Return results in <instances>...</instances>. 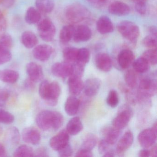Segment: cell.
I'll use <instances>...</instances> for the list:
<instances>
[{
	"mask_svg": "<svg viewBox=\"0 0 157 157\" xmlns=\"http://www.w3.org/2000/svg\"><path fill=\"white\" fill-rule=\"evenodd\" d=\"M64 120L63 116L59 112L45 110L38 113L36 121L42 130L56 131L62 126Z\"/></svg>",
	"mask_w": 157,
	"mask_h": 157,
	"instance_id": "cell-1",
	"label": "cell"
},
{
	"mask_svg": "<svg viewBox=\"0 0 157 157\" xmlns=\"http://www.w3.org/2000/svg\"><path fill=\"white\" fill-rule=\"evenodd\" d=\"M65 18L71 24H77L88 20L90 13L88 9L79 3H73L68 6L65 11Z\"/></svg>",
	"mask_w": 157,
	"mask_h": 157,
	"instance_id": "cell-2",
	"label": "cell"
},
{
	"mask_svg": "<svg viewBox=\"0 0 157 157\" xmlns=\"http://www.w3.org/2000/svg\"><path fill=\"white\" fill-rule=\"evenodd\" d=\"M117 31L123 37L133 44H135L140 34L139 27L130 21L120 22L117 26Z\"/></svg>",
	"mask_w": 157,
	"mask_h": 157,
	"instance_id": "cell-3",
	"label": "cell"
},
{
	"mask_svg": "<svg viewBox=\"0 0 157 157\" xmlns=\"http://www.w3.org/2000/svg\"><path fill=\"white\" fill-rule=\"evenodd\" d=\"M37 30L40 37L45 42L53 41L56 35V26L48 18H45L39 21L37 24Z\"/></svg>",
	"mask_w": 157,
	"mask_h": 157,
	"instance_id": "cell-4",
	"label": "cell"
},
{
	"mask_svg": "<svg viewBox=\"0 0 157 157\" xmlns=\"http://www.w3.org/2000/svg\"><path fill=\"white\" fill-rule=\"evenodd\" d=\"M157 123L155 122L151 128L144 129L139 134L138 140L142 147L147 148L154 145L157 140Z\"/></svg>",
	"mask_w": 157,
	"mask_h": 157,
	"instance_id": "cell-5",
	"label": "cell"
},
{
	"mask_svg": "<svg viewBox=\"0 0 157 157\" xmlns=\"http://www.w3.org/2000/svg\"><path fill=\"white\" fill-rule=\"evenodd\" d=\"M132 115V111L129 106L124 105L119 110L117 115L112 122L113 126L117 129H124L127 126Z\"/></svg>",
	"mask_w": 157,
	"mask_h": 157,
	"instance_id": "cell-6",
	"label": "cell"
},
{
	"mask_svg": "<svg viewBox=\"0 0 157 157\" xmlns=\"http://www.w3.org/2000/svg\"><path fill=\"white\" fill-rule=\"evenodd\" d=\"M73 71V64L66 61L57 62L51 67V72L54 76L63 79L70 77Z\"/></svg>",
	"mask_w": 157,
	"mask_h": 157,
	"instance_id": "cell-7",
	"label": "cell"
},
{
	"mask_svg": "<svg viewBox=\"0 0 157 157\" xmlns=\"http://www.w3.org/2000/svg\"><path fill=\"white\" fill-rule=\"evenodd\" d=\"M140 97L147 98L155 94L157 92V82L150 78L142 79L139 85Z\"/></svg>",
	"mask_w": 157,
	"mask_h": 157,
	"instance_id": "cell-8",
	"label": "cell"
},
{
	"mask_svg": "<svg viewBox=\"0 0 157 157\" xmlns=\"http://www.w3.org/2000/svg\"><path fill=\"white\" fill-rule=\"evenodd\" d=\"M61 93V88L58 82L53 81L49 83V88L45 101L50 106H56L58 102Z\"/></svg>",
	"mask_w": 157,
	"mask_h": 157,
	"instance_id": "cell-9",
	"label": "cell"
},
{
	"mask_svg": "<svg viewBox=\"0 0 157 157\" xmlns=\"http://www.w3.org/2000/svg\"><path fill=\"white\" fill-rule=\"evenodd\" d=\"M69 135L66 130H62L50 139L49 145L55 151L59 150L69 144Z\"/></svg>",
	"mask_w": 157,
	"mask_h": 157,
	"instance_id": "cell-10",
	"label": "cell"
},
{
	"mask_svg": "<svg viewBox=\"0 0 157 157\" xmlns=\"http://www.w3.org/2000/svg\"><path fill=\"white\" fill-rule=\"evenodd\" d=\"M54 52V49L51 46L41 44L36 46L33 51V55L36 59L41 61L48 60Z\"/></svg>",
	"mask_w": 157,
	"mask_h": 157,
	"instance_id": "cell-11",
	"label": "cell"
},
{
	"mask_svg": "<svg viewBox=\"0 0 157 157\" xmlns=\"http://www.w3.org/2000/svg\"><path fill=\"white\" fill-rule=\"evenodd\" d=\"M134 142V136L130 131H127L122 136L117 143L116 151L118 155L121 156L125 153L133 144Z\"/></svg>",
	"mask_w": 157,
	"mask_h": 157,
	"instance_id": "cell-12",
	"label": "cell"
},
{
	"mask_svg": "<svg viewBox=\"0 0 157 157\" xmlns=\"http://www.w3.org/2000/svg\"><path fill=\"white\" fill-rule=\"evenodd\" d=\"M92 31L90 27L84 25L75 26L73 40L76 43H82L89 41L92 37Z\"/></svg>",
	"mask_w": 157,
	"mask_h": 157,
	"instance_id": "cell-13",
	"label": "cell"
},
{
	"mask_svg": "<svg viewBox=\"0 0 157 157\" xmlns=\"http://www.w3.org/2000/svg\"><path fill=\"white\" fill-rule=\"evenodd\" d=\"M135 60L134 53L130 49H124L119 53L117 62L119 67L123 69L128 68Z\"/></svg>",
	"mask_w": 157,
	"mask_h": 157,
	"instance_id": "cell-14",
	"label": "cell"
},
{
	"mask_svg": "<svg viewBox=\"0 0 157 157\" xmlns=\"http://www.w3.org/2000/svg\"><path fill=\"white\" fill-rule=\"evenodd\" d=\"M22 137L25 142L33 145H38L41 140L39 131L33 127L25 128L22 133Z\"/></svg>",
	"mask_w": 157,
	"mask_h": 157,
	"instance_id": "cell-15",
	"label": "cell"
},
{
	"mask_svg": "<svg viewBox=\"0 0 157 157\" xmlns=\"http://www.w3.org/2000/svg\"><path fill=\"white\" fill-rule=\"evenodd\" d=\"M95 63L97 68L104 72H109L112 68V61L108 54L98 53L95 58Z\"/></svg>",
	"mask_w": 157,
	"mask_h": 157,
	"instance_id": "cell-16",
	"label": "cell"
},
{
	"mask_svg": "<svg viewBox=\"0 0 157 157\" xmlns=\"http://www.w3.org/2000/svg\"><path fill=\"white\" fill-rule=\"evenodd\" d=\"M101 86V81L96 78L88 79L83 84L84 94L88 97H93L98 94Z\"/></svg>",
	"mask_w": 157,
	"mask_h": 157,
	"instance_id": "cell-17",
	"label": "cell"
},
{
	"mask_svg": "<svg viewBox=\"0 0 157 157\" xmlns=\"http://www.w3.org/2000/svg\"><path fill=\"white\" fill-rule=\"evenodd\" d=\"M26 72L29 78L34 82L40 81L44 78V72L42 67L35 62H31L26 66Z\"/></svg>",
	"mask_w": 157,
	"mask_h": 157,
	"instance_id": "cell-18",
	"label": "cell"
},
{
	"mask_svg": "<svg viewBox=\"0 0 157 157\" xmlns=\"http://www.w3.org/2000/svg\"><path fill=\"white\" fill-rule=\"evenodd\" d=\"M108 10L111 14L116 16H126L130 12L129 6L124 2L120 1L112 2L108 7Z\"/></svg>",
	"mask_w": 157,
	"mask_h": 157,
	"instance_id": "cell-19",
	"label": "cell"
},
{
	"mask_svg": "<svg viewBox=\"0 0 157 157\" xmlns=\"http://www.w3.org/2000/svg\"><path fill=\"white\" fill-rule=\"evenodd\" d=\"M83 83L82 77L72 75L69 77L68 80L69 90L73 96L78 95L83 89Z\"/></svg>",
	"mask_w": 157,
	"mask_h": 157,
	"instance_id": "cell-20",
	"label": "cell"
},
{
	"mask_svg": "<svg viewBox=\"0 0 157 157\" xmlns=\"http://www.w3.org/2000/svg\"><path fill=\"white\" fill-rule=\"evenodd\" d=\"M96 29L101 34H107L113 32V25L109 17L103 15L100 17L97 21Z\"/></svg>",
	"mask_w": 157,
	"mask_h": 157,
	"instance_id": "cell-21",
	"label": "cell"
},
{
	"mask_svg": "<svg viewBox=\"0 0 157 157\" xmlns=\"http://www.w3.org/2000/svg\"><path fill=\"white\" fill-rule=\"evenodd\" d=\"M79 106V100L73 95L67 99L65 104V110L69 116H73L78 113Z\"/></svg>",
	"mask_w": 157,
	"mask_h": 157,
	"instance_id": "cell-22",
	"label": "cell"
},
{
	"mask_svg": "<svg viewBox=\"0 0 157 157\" xmlns=\"http://www.w3.org/2000/svg\"><path fill=\"white\" fill-rule=\"evenodd\" d=\"M120 129H117L113 126L107 128L103 131L104 139L110 145L115 144L119 137L121 131Z\"/></svg>",
	"mask_w": 157,
	"mask_h": 157,
	"instance_id": "cell-23",
	"label": "cell"
},
{
	"mask_svg": "<svg viewBox=\"0 0 157 157\" xmlns=\"http://www.w3.org/2000/svg\"><path fill=\"white\" fill-rule=\"evenodd\" d=\"M21 42L26 48H32L36 46L38 44V39L34 33L27 31L24 32L22 34Z\"/></svg>",
	"mask_w": 157,
	"mask_h": 157,
	"instance_id": "cell-24",
	"label": "cell"
},
{
	"mask_svg": "<svg viewBox=\"0 0 157 157\" xmlns=\"http://www.w3.org/2000/svg\"><path fill=\"white\" fill-rule=\"evenodd\" d=\"M75 26L73 25L64 26L60 30L59 39L62 44H67L73 39Z\"/></svg>",
	"mask_w": 157,
	"mask_h": 157,
	"instance_id": "cell-25",
	"label": "cell"
},
{
	"mask_svg": "<svg viewBox=\"0 0 157 157\" xmlns=\"http://www.w3.org/2000/svg\"><path fill=\"white\" fill-rule=\"evenodd\" d=\"M82 122L78 117H74L70 120L67 125V131L69 134L75 136L83 129Z\"/></svg>",
	"mask_w": 157,
	"mask_h": 157,
	"instance_id": "cell-26",
	"label": "cell"
},
{
	"mask_svg": "<svg viewBox=\"0 0 157 157\" xmlns=\"http://www.w3.org/2000/svg\"><path fill=\"white\" fill-rule=\"evenodd\" d=\"M25 19L28 24H37L41 20V13L36 8L30 7L26 11Z\"/></svg>",
	"mask_w": 157,
	"mask_h": 157,
	"instance_id": "cell-27",
	"label": "cell"
},
{
	"mask_svg": "<svg viewBox=\"0 0 157 157\" xmlns=\"http://www.w3.org/2000/svg\"><path fill=\"white\" fill-rule=\"evenodd\" d=\"M19 74L15 71L10 69L0 70V80L8 83H14L18 80Z\"/></svg>",
	"mask_w": 157,
	"mask_h": 157,
	"instance_id": "cell-28",
	"label": "cell"
},
{
	"mask_svg": "<svg viewBox=\"0 0 157 157\" xmlns=\"http://www.w3.org/2000/svg\"><path fill=\"white\" fill-rule=\"evenodd\" d=\"M35 5L37 10L44 13H50L55 8L53 0H36Z\"/></svg>",
	"mask_w": 157,
	"mask_h": 157,
	"instance_id": "cell-29",
	"label": "cell"
},
{
	"mask_svg": "<svg viewBox=\"0 0 157 157\" xmlns=\"http://www.w3.org/2000/svg\"><path fill=\"white\" fill-rule=\"evenodd\" d=\"M97 143V137L96 135L90 133L84 138L80 149L91 151L96 146Z\"/></svg>",
	"mask_w": 157,
	"mask_h": 157,
	"instance_id": "cell-30",
	"label": "cell"
},
{
	"mask_svg": "<svg viewBox=\"0 0 157 157\" xmlns=\"http://www.w3.org/2000/svg\"><path fill=\"white\" fill-rule=\"evenodd\" d=\"M6 137L8 141L12 145H17L20 142V132L18 128L15 127H11L7 129Z\"/></svg>",
	"mask_w": 157,
	"mask_h": 157,
	"instance_id": "cell-31",
	"label": "cell"
},
{
	"mask_svg": "<svg viewBox=\"0 0 157 157\" xmlns=\"http://www.w3.org/2000/svg\"><path fill=\"white\" fill-rule=\"evenodd\" d=\"M78 49L75 47H68L63 51V56L65 61L69 63H74L77 60Z\"/></svg>",
	"mask_w": 157,
	"mask_h": 157,
	"instance_id": "cell-32",
	"label": "cell"
},
{
	"mask_svg": "<svg viewBox=\"0 0 157 157\" xmlns=\"http://www.w3.org/2000/svg\"><path fill=\"white\" fill-rule=\"evenodd\" d=\"M133 69L136 72L142 73L147 71L149 68V64L142 57L134 60L133 64Z\"/></svg>",
	"mask_w": 157,
	"mask_h": 157,
	"instance_id": "cell-33",
	"label": "cell"
},
{
	"mask_svg": "<svg viewBox=\"0 0 157 157\" xmlns=\"http://www.w3.org/2000/svg\"><path fill=\"white\" fill-rule=\"evenodd\" d=\"M90 53L88 48H85L78 49L76 62L85 66L90 61Z\"/></svg>",
	"mask_w": 157,
	"mask_h": 157,
	"instance_id": "cell-34",
	"label": "cell"
},
{
	"mask_svg": "<svg viewBox=\"0 0 157 157\" xmlns=\"http://www.w3.org/2000/svg\"><path fill=\"white\" fill-rule=\"evenodd\" d=\"M34 151L32 147L27 145H21L18 147L13 153L14 157H34Z\"/></svg>",
	"mask_w": 157,
	"mask_h": 157,
	"instance_id": "cell-35",
	"label": "cell"
},
{
	"mask_svg": "<svg viewBox=\"0 0 157 157\" xmlns=\"http://www.w3.org/2000/svg\"><path fill=\"white\" fill-rule=\"evenodd\" d=\"M136 71L133 70H128L125 73L124 80L127 85L129 88L134 89L137 84V78Z\"/></svg>",
	"mask_w": 157,
	"mask_h": 157,
	"instance_id": "cell-36",
	"label": "cell"
},
{
	"mask_svg": "<svg viewBox=\"0 0 157 157\" xmlns=\"http://www.w3.org/2000/svg\"><path fill=\"white\" fill-rule=\"evenodd\" d=\"M141 57L144 58L150 65L155 66L157 62V51L156 48H149L142 54Z\"/></svg>",
	"mask_w": 157,
	"mask_h": 157,
	"instance_id": "cell-37",
	"label": "cell"
},
{
	"mask_svg": "<svg viewBox=\"0 0 157 157\" xmlns=\"http://www.w3.org/2000/svg\"><path fill=\"white\" fill-rule=\"evenodd\" d=\"M107 104L112 108H115L119 102V96L117 91L112 90L110 91L106 99Z\"/></svg>",
	"mask_w": 157,
	"mask_h": 157,
	"instance_id": "cell-38",
	"label": "cell"
},
{
	"mask_svg": "<svg viewBox=\"0 0 157 157\" xmlns=\"http://www.w3.org/2000/svg\"><path fill=\"white\" fill-rule=\"evenodd\" d=\"M144 46L149 48H156L157 45V36L150 34L144 37L142 40Z\"/></svg>",
	"mask_w": 157,
	"mask_h": 157,
	"instance_id": "cell-39",
	"label": "cell"
},
{
	"mask_svg": "<svg viewBox=\"0 0 157 157\" xmlns=\"http://www.w3.org/2000/svg\"><path fill=\"white\" fill-rule=\"evenodd\" d=\"M13 45V39L8 34L2 33L0 35V46L10 49Z\"/></svg>",
	"mask_w": 157,
	"mask_h": 157,
	"instance_id": "cell-40",
	"label": "cell"
},
{
	"mask_svg": "<svg viewBox=\"0 0 157 157\" xmlns=\"http://www.w3.org/2000/svg\"><path fill=\"white\" fill-rule=\"evenodd\" d=\"M14 117L10 113L2 109H0V123L10 124L14 121Z\"/></svg>",
	"mask_w": 157,
	"mask_h": 157,
	"instance_id": "cell-41",
	"label": "cell"
},
{
	"mask_svg": "<svg viewBox=\"0 0 157 157\" xmlns=\"http://www.w3.org/2000/svg\"><path fill=\"white\" fill-rule=\"evenodd\" d=\"M12 59L10 49L0 46V65L9 62Z\"/></svg>",
	"mask_w": 157,
	"mask_h": 157,
	"instance_id": "cell-42",
	"label": "cell"
},
{
	"mask_svg": "<svg viewBox=\"0 0 157 157\" xmlns=\"http://www.w3.org/2000/svg\"><path fill=\"white\" fill-rule=\"evenodd\" d=\"M50 82L48 81H43L39 86V93L40 97L43 100H44L47 97L48 88H49Z\"/></svg>",
	"mask_w": 157,
	"mask_h": 157,
	"instance_id": "cell-43",
	"label": "cell"
},
{
	"mask_svg": "<svg viewBox=\"0 0 157 157\" xmlns=\"http://www.w3.org/2000/svg\"><path fill=\"white\" fill-rule=\"evenodd\" d=\"M135 2V9L140 15H145L147 12V7L145 1L140 0H134Z\"/></svg>",
	"mask_w": 157,
	"mask_h": 157,
	"instance_id": "cell-44",
	"label": "cell"
},
{
	"mask_svg": "<svg viewBox=\"0 0 157 157\" xmlns=\"http://www.w3.org/2000/svg\"><path fill=\"white\" fill-rule=\"evenodd\" d=\"M58 152L60 157H70L72 155L73 150L71 146L68 144L61 149L58 151Z\"/></svg>",
	"mask_w": 157,
	"mask_h": 157,
	"instance_id": "cell-45",
	"label": "cell"
},
{
	"mask_svg": "<svg viewBox=\"0 0 157 157\" xmlns=\"http://www.w3.org/2000/svg\"><path fill=\"white\" fill-rule=\"evenodd\" d=\"M87 2L95 8H102L104 7L107 2L108 0H85Z\"/></svg>",
	"mask_w": 157,
	"mask_h": 157,
	"instance_id": "cell-46",
	"label": "cell"
},
{
	"mask_svg": "<svg viewBox=\"0 0 157 157\" xmlns=\"http://www.w3.org/2000/svg\"><path fill=\"white\" fill-rule=\"evenodd\" d=\"M7 27V21L5 14L0 10V35L4 33Z\"/></svg>",
	"mask_w": 157,
	"mask_h": 157,
	"instance_id": "cell-47",
	"label": "cell"
},
{
	"mask_svg": "<svg viewBox=\"0 0 157 157\" xmlns=\"http://www.w3.org/2000/svg\"><path fill=\"white\" fill-rule=\"evenodd\" d=\"M110 145L105 140H102L100 141L98 146V150L100 154H104L107 151L109 150Z\"/></svg>",
	"mask_w": 157,
	"mask_h": 157,
	"instance_id": "cell-48",
	"label": "cell"
},
{
	"mask_svg": "<svg viewBox=\"0 0 157 157\" xmlns=\"http://www.w3.org/2000/svg\"><path fill=\"white\" fill-rule=\"evenodd\" d=\"M48 156L47 150L44 147L39 148L34 152V157H46Z\"/></svg>",
	"mask_w": 157,
	"mask_h": 157,
	"instance_id": "cell-49",
	"label": "cell"
},
{
	"mask_svg": "<svg viewBox=\"0 0 157 157\" xmlns=\"http://www.w3.org/2000/svg\"><path fill=\"white\" fill-rule=\"evenodd\" d=\"M93 156L91 151L80 149L76 154V157H92Z\"/></svg>",
	"mask_w": 157,
	"mask_h": 157,
	"instance_id": "cell-50",
	"label": "cell"
},
{
	"mask_svg": "<svg viewBox=\"0 0 157 157\" xmlns=\"http://www.w3.org/2000/svg\"><path fill=\"white\" fill-rule=\"evenodd\" d=\"M15 0H0V5L6 8L12 7L14 4Z\"/></svg>",
	"mask_w": 157,
	"mask_h": 157,
	"instance_id": "cell-51",
	"label": "cell"
},
{
	"mask_svg": "<svg viewBox=\"0 0 157 157\" xmlns=\"http://www.w3.org/2000/svg\"><path fill=\"white\" fill-rule=\"evenodd\" d=\"M9 97V93L7 90H3L0 92V102L6 101Z\"/></svg>",
	"mask_w": 157,
	"mask_h": 157,
	"instance_id": "cell-52",
	"label": "cell"
},
{
	"mask_svg": "<svg viewBox=\"0 0 157 157\" xmlns=\"http://www.w3.org/2000/svg\"><path fill=\"white\" fill-rule=\"evenodd\" d=\"M139 156L140 157H150V150L146 148L141 150L139 152Z\"/></svg>",
	"mask_w": 157,
	"mask_h": 157,
	"instance_id": "cell-53",
	"label": "cell"
},
{
	"mask_svg": "<svg viewBox=\"0 0 157 157\" xmlns=\"http://www.w3.org/2000/svg\"><path fill=\"white\" fill-rule=\"evenodd\" d=\"M7 151L4 146L0 143V157H7Z\"/></svg>",
	"mask_w": 157,
	"mask_h": 157,
	"instance_id": "cell-54",
	"label": "cell"
},
{
	"mask_svg": "<svg viewBox=\"0 0 157 157\" xmlns=\"http://www.w3.org/2000/svg\"><path fill=\"white\" fill-rule=\"evenodd\" d=\"M34 83L33 81L31 80L30 79L28 78L27 80H26L25 82V87L28 89H31L34 87Z\"/></svg>",
	"mask_w": 157,
	"mask_h": 157,
	"instance_id": "cell-55",
	"label": "cell"
},
{
	"mask_svg": "<svg viewBox=\"0 0 157 157\" xmlns=\"http://www.w3.org/2000/svg\"><path fill=\"white\" fill-rule=\"evenodd\" d=\"M150 156L151 157H156L157 156V148L156 145H153L151 149L150 150Z\"/></svg>",
	"mask_w": 157,
	"mask_h": 157,
	"instance_id": "cell-56",
	"label": "cell"
},
{
	"mask_svg": "<svg viewBox=\"0 0 157 157\" xmlns=\"http://www.w3.org/2000/svg\"><path fill=\"white\" fill-rule=\"evenodd\" d=\"M148 31L150 34L157 36V28L155 26H152L149 27Z\"/></svg>",
	"mask_w": 157,
	"mask_h": 157,
	"instance_id": "cell-57",
	"label": "cell"
},
{
	"mask_svg": "<svg viewBox=\"0 0 157 157\" xmlns=\"http://www.w3.org/2000/svg\"><path fill=\"white\" fill-rule=\"evenodd\" d=\"M103 157H113L115 156V153L113 151L108 150L103 155Z\"/></svg>",
	"mask_w": 157,
	"mask_h": 157,
	"instance_id": "cell-58",
	"label": "cell"
},
{
	"mask_svg": "<svg viewBox=\"0 0 157 157\" xmlns=\"http://www.w3.org/2000/svg\"><path fill=\"white\" fill-rule=\"evenodd\" d=\"M140 1H146L147 0H140Z\"/></svg>",
	"mask_w": 157,
	"mask_h": 157,
	"instance_id": "cell-59",
	"label": "cell"
}]
</instances>
